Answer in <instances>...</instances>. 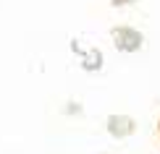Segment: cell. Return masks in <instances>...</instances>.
I'll return each mask as SVG.
<instances>
[{
	"mask_svg": "<svg viewBox=\"0 0 160 154\" xmlns=\"http://www.w3.org/2000/svg\"><path fill=\"white\" fill-rule=\"evenodd\" d=\"M113 42H116V47L121 52H134L142 47V34H139L137 29H131V26H118V29H113Z\"/></svg>",
	"mask_w": 160,
	"mask_h": 154,
	"instance_id": "6da1fadb",
	"label": "cell"
},
{
	"mask_svg": "<svg viewBox=\"0 0 160 154\" xmlns=\"http://www.w3.org/2000/svg\"><path fill=\"white\" fill-rule=\"evenodd\" d=\"M134 131H137L134 118H129V115H110L108 118V133L113 138H129Z\"/></svg>",
	"mask_w": 160,
	"mask_h": 154,
	"instance_id": "7a4b0ae2",
	"label": "cell"
},
{
	"mask_svg": "<svg viewBox=\"0 0 160 154\" xmlns=\"http://www.w3.org/2000/svg\"><path fill=\"white\" fill-rule=\"evenodd\" d=\"M82 65H84L87 71H95V68H100V65H102V55H100V52H95V50L87 52V55L82 58Z\"/></svg>",
	"mask_w": 160,
	"mask_h": 154,
	"instance_id": "3957f363",
	"label": "cell"
},
{
	"mask_svg": "<svg viewBox=\"0 0 160 154\" xmlns=\"http://www.w3.org/2000/svg\"><path fill=\"white\" fill-rule=\"evenodd\" d=\"M126 3H134V0H113V5H126Z\"/></svg>",
	"mask_w": 160,
	"mask_h": 154,
	"instance_id": "277c9868",
	"label": "cell"
},
{
	"mask_svg": "<svg viewBox=\"0 0 160 154\" xmlns=\"http://www.w3.org/2000/svg\"><path fill=\"white\" fill-rule=\"evenodd\" d=\"M158 136H160V118H158Z\"/></svg>",
	"mask_w": 160,
	"mask_h": 154,
	"instance_id": "5b68a950",
	"label": "cell"
}]
</instances>
